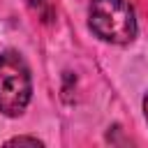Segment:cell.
Listing matches in <instances>:
<instances>
[{
    "label": "cell",
    "instance_id": "6da1fadb",
    "mask_svg": "<svg viewBox=\"0 0 148 148\" xmlns=\"http://www.w3.org/2000/svg\"><path fill=\"white\" fill-rule=\"evenodd\" d=\"M88 25L109 44H130L136 37V18L130 0H90Z\"/></svg>",
    "mask_w": 148,
    "mask_h": 148
},
{
    "label": "cell",
    "instance_id": "7a4b0ae2",
    "mask_svg": "<svg viewBox=\"0 0 148 148\" xmlns=\"http://www.w3.org/2000/svg\"><path fill=\"white\" fill-rule=\"evenodd\" d=\"M32 97L30 67L16 51H5L0 56V113L16 118L25 111Z\"/></svg>",
    "mask_w": 148,
    "mask_h": 148
},
{
    "label": "cell",
    "instance_id": "3957f363",
    "mask_svg": "<svg viewBox=\"0 0 148 148\" xmlns=\"http://www.w3.org/2000/svg\"><path fill=\"white\" fill-rule=\"evenodd\" d=\"M7 146H42V141L35 136H14L7 141Z\"/></svg>",
    "mask_w": 148,
    "mask_h": 148
},
{
    "label": "cell",
    "instance_id": "277c9868",
    "mask_svg": "<svg viewBox=\"0 0 148 148\" xmlns=\"http://www.w3.org/2000/svg\"><path fill=\"white\" fill-rule=\"evenodd\" d=\"M143 116H146V120H148V92H146V97H143Z\"/></svg>",
    "mask_w": 148,
    "mask_h": 148
},
{
    "label": "cell",
    "instance_id": "5b68a950",
    "mask_svg": "<svg viewBox=\"0 0 148 148\" xmlns=\"http://www.w3.org/2000/svg\"><path fill=\"white\" fill-rule=\"evenodd\" d=\"M42 2H44V0H32V5H35V7H37V5H42Z\"/></svg>",
    "mask_w": 148,
    "mask_h": 148
}]
</instances>
